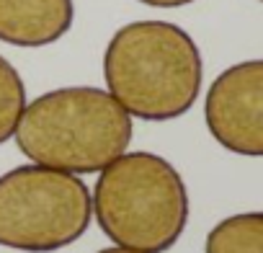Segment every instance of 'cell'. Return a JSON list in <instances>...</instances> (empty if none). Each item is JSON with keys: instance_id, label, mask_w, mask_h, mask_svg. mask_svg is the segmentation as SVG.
<instances>
[{"instance_id": "obj_1", "label": "cell", "mask_w": 263, "mask_h": 253, "mask_svg": "<svg viewBox=\"0 0 263 253\" xmlns=\"http://www.w3.org/2000/svg\"><path fill=\"white\" fill-rule=\"evenodd\" d=\"M108 93L129 116L171 121L194 109L204 62L189 31L171 21H135L121 26L103 55Z\"/></svg>"}, {"instance_id": "obj_2", "label": "cell", "mask_w": 263, "mask_h": 253, "mask_svg": "<svg viewBox=\"0 0 263 253\" xmlns=\"http://www.w3.org/2000/svg\"><path fill=\"white\" fill-rule=\"evenodd\" d=\"M132 132V116L108 91L70 85L26 103L13 137L36 166L80 176L101 173L121 158Z\"/></svg>"}, {"instance_id": "obj_3", "label": "cell", "mask_w": 263, "mask_h": 253, "mask_svg": "<svg viewBox=\"0 0 263 253\" xmlns=\"http://www.w3.org/2000/svg\"><path fill=\"white\" fill-rule=\"evenodd\" d=\"M103 235L137 253L171 250L189 225V189L163 155L137 150L108 163L90 194Z\"/></svg>"}, {"instance_id": "obj_4", "label": "cell", "mask_w": 263, "mask_h": 253, "mask_svg": "<svg viewBox=\"0 0 263 253\" xmlns=\"http://www.w3.org/2000/svg\"><path fill=\"white\" fill-rule=\"evenodd\" d=\"M90 217V191L75 173L31 163L0 176V245L54 253L80 240Z\"/></svg>"}, {"instance_id": "obj_5", "label": "cell", "mask_w": 263, "mask_h": 253, "mask_svg": "<svg viewBox=\"0 0 263 253\" xmlns=\"http://www.w3.org/2000/svg\"><path fill=\"white\" fill-rule=\"evenodd\" d=\"M204 121L227 153L263 158V60L222 70L206 91Z\"/></svg>"}, {"instance_id": "obj_6", "label": "cell", "mask_w": 263, "mask_h": 253, "mask_svg": "<svg viewBox=\"0 0 263 253\" xmlns=\"http://www.w3.org/2000/svg\"><path fill=\"white\" fill-rule=\"evenodd\" d=\"M75 21L72 0H0V42L47 47L60 42Z\"/></svg>"}, {"instance_id": "obj_7", "label": "cell", "mask_w": 263, "mask_h": 253, "mask_svg": "<svg viewBox=\"0 0 263 253\" xmlns=\"http://www.w3.org/2000/svg\"><path fill=\"white\" fill-rule=\"evenodd\" d=\"M204 253H263V212L219 220L204 240Z\"/></svg>"}, {"instance_id": "obj_8", "label": "cell", "mask_w": 263, "mask_h": 253, "mask_svg": "<svg viewBox=\"0 0 263 253\" xmlns=\"http://www.w3.org/2000/svg\"><path fill=\"white\" fill-rule=\"evenodd\" d=\"M24 109H26V85L18 70L0 55V145L16 135Z\"/></svg>"}, {"instance_id": "obj_9", "label": "cell", "mask_w": 263, "mask_h": 253, "mask_svg": "<svg viewBox=\"0 0 263 253\" xmlns=\"http://www.w3.org/2000/svg\"><path fill=\"white\" fill-rule=\"evenodd\" d=\"M137 3H145V6H153V8H181V6L196 3V0H137Z\"/></svg>"}, {"instance_id": "obj_10", "label": "cell", "mask_w": 263, "mask_h": 253, "mask_svg": "<svg viewBox=\"0 0 263 253\" xmlns=\"http://www.w3.org/2000/svg\"><path fill=\"white\" fill-rule=\"evenodd\" d=\"M96 253H137V250H129V248H119V245H111V248H101Z\"/></svg>"}, {"instance_id": "obj_11", "label": "cell", "mask_w": 263, "mask_h": 253, "mask_svg": "<svg viewBox=\"0 0 263 253\" xmlns=\"http://www.w3.org/2000/svg\"><path fill=\"white\" fill-rule=\"evenodd\" d=\"M260 3H263V0H260Z\"/></svg>"}]
</instances>
